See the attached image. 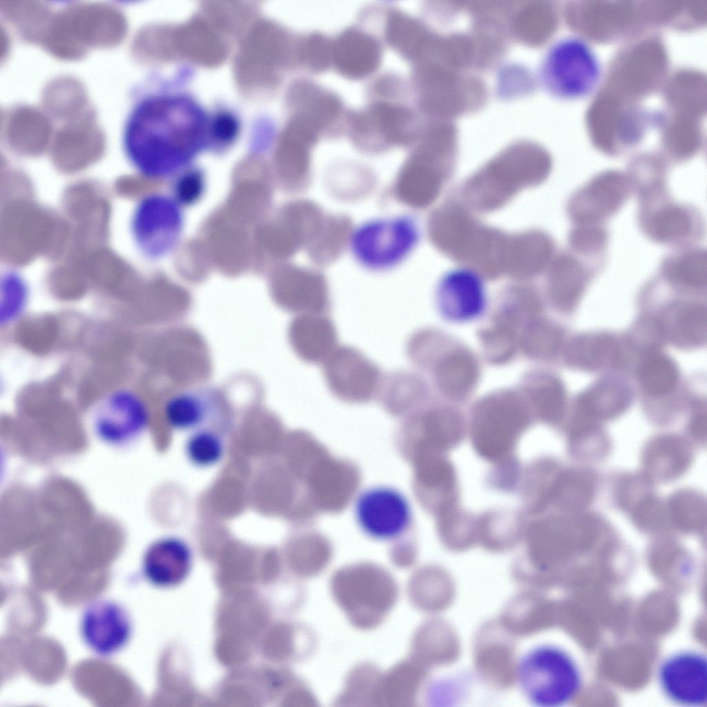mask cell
Masks as SVG:
<instances>
[{
    "label": "cell",
    "instance_id": "18",
    "mask_svg": "<svg viewBox=\"0 0 707 707\" xmlns=\"http://www.w3.org/2000/svg\"><path fill=\"white\" fill-rule=\"evenodd\" d=\"M291 338L296 354L309 364H322L338 346L336 325L327 313L300 314L291 325Z\"/></svg>",
    "mask_w": 707,
    "mask_h": 707
},
{
    "label": "cell",
    "instance_id": "7",
    "mask_svg": "<svg viewBox=\"0 0 707 707\" xmlns=\"http://www.w3.org/2000/svg\"><path fill=\"white\" fill-rule=\"evenodd\" d=\"M183 225L182 206L172 197L153 193L143 197L135 204L129 231L138 251L148 259L156 260L176 246Z\"/></svg>",
    "mask_w": 707,
    "mask_h": 707
},
{
    "label": "cell",
    "instance_id": "17",
    "mask_svg": "<svg viewBox=\"0 0 707 707\" xmlns=\"http://www.w3.org/2000/svg\"><path fill=\"white\" fill-rule=\"evenodd\" d=\"M554 242L539 229L512 232L506 275L526 280L546 271L554 257Z\"/></svg>",
    "mask_w": 707,
    "mask_h": 707
},
{
    "label": "cell",
    "instance_id": "27",
    "mask_svg": "<svg viewBox=\"0 0 707 707\" xmlns=\"http://www.w3.org/2000/svg\"><path fill=\"white\" fill-rule=\"evenodd\" d=\"M629 393L621 384L601 382L581 394L577 398L579 413L587 416H610L617 414L628 405Z\"/></svg>",
    "mask_w": 707,
    "mask_h": 707
},
{
    "label": "cell",
    "instance_id": "4",
    "mask_svg": "<svg viewBox=\"0 0 707 707\" xmlns=\"http://www.w3.org/2000/svg\"><path fill=\"white\" fill-rule=\"evenodd\" d=\"M516 679L522 695L537 707H561L578 695L582 676L574 658L563 648L541 644L519 659Z\"/></svg>",
    "mask_w": 707,
    "mask_h": 707
},
{
    "label": "cell",
    "instance_id": "31",
    "mask_svg": "<svg viewBox=\"0 0 707 707\" xmlns=\"http://www.w3.org/2000/svg\"><path fill=\"white\" fill-rule=\"evenodd\" d=\"M186 458L193 465L206 468L218 463L223 458L224 445L220 435L209 428L193 431L185 441Z\"/></svg>",
    "mask_w": 707,
    "mask_h": 707
},
{
    "label": "cell",
    "instance_id": "33",
    "mask_svg": "<svg viewBox=\"0 0 707 707\" xmlns=\"http://www.w3.org/2000/svg\"><path fill=\"white\" fill-rule=\"evenodd\" d=\"M172 187V198L182 207L197 202L205 188L203 171L193 166L175 176Z\"/></svg>",
    "mask_w": 707,
    "mask_h": 707
},
{
    "label": "cell",
    "instance_id": "5",
    "mask_svg": "<svg viewBox=\"0 0 707 707\" xmlns=\"http://www.w3.org/2000/svg\"><path fill=\"white\" fill-rule=\"evenodd\" d=\"M420 240L416 219L409 214H398L369 219L354 226L349 248L361 268L385 273L405 262Z\"/></svg>",
    "mask_w": 707,
    "mask_h": 707
},
{
    "label": "cell",
    "instance_id": "15",
    "mask_svg": "<svg viewBox=\"0 0 707 707\" xmlns=\"http://www.w3.org/2000/svg\"><path fill=\"white\" fill-rule=\"evenodd\" d=\"M630 180L618 171L603 172L576 191L569 200L568 213L577 224H599L615 213L628 199Z\"/></svg>",
    "mask_w": 707,
    "mask_h": 707
},
{
    "label": "cell",
    "instance_id": "35",
    "mask_svg": "<svg viewBox=\"0 0 707 707\" xmlns=\"http://www.w3.org/2000/svg\"><path fill=\"white\" fill-rule=\"evenodd\" d=\"M569 240L574 250L591 253L605 246L607 234L598 224H579L570 233Z\"/></svg>",
    "mask_w": 707,
    "mask_h": 707
},
{
    "label": "cell",
    "instance_id": "20",
    "mask_svg": "<svg viewBox=\"0 0 707 707\" xmlns=\"http://www.w3.org/2000/svg\"><path fill=\"white\" fill-rule=\"evenodd\" d=\"M354 229L353 220L348 214L327 212L304 249L308 260L318 268L336 263L349 249Z\"/></svg>",
    "mask_w": 707,
    "mask_h": 707
},
{
    "label": "cell",
    "instance_id": "23",
    "mask_svg": "<svg viewBox=\"0 0 707 707\" xmlns=\"http://www.w3.org/2000/svg\"><path fill=\"white\" fill-rule=\"evenodd\" d=\"M325 186L332 197L343 202L366 199L378 186L376 173L369 166L358 163L336 164L325 174Z\"/></svg>",
    "mask_w": 707,
    "mask_h": 707
},
{
    "label": "cell",
    "instance_id": "12",
    "mask_svg": "<svg viewBox=\"0 0 707 707\" xmlns=\"http://www.w3.org/2000/svg\"><path fill=\"white\" fill-rule=\"evenodd\" d=\"M355 514L360 529L369 536L380 540L401 535L411 520L410 507L403 494L384 486L362 493L356 501Z\"/></svg>",
    "mask_w": 707,
    "mask_h": 707
},
{
    "label": "cell",
    "instance_id": "8",
    "mask_svg": "<svg viewBox=\"0 0 707 707\" xmlns=\"http://www.w3.org/2000/svg\"><path fill=\"white\" fill-rule=\"evenodd\" d=\"M328 389L347 403H369L378 398L385 375L380 367L357 348L338 345L322 363Z\"/></svg>",
    "mask_w": 707,
    "mask_h": 707
},
{
    "label": "cell",
    "instance_id": "1",
    "mask_svg": "<svg viewBox=\"0 0 707 707\" xmlns=\"http://www.w3.org/2000/svg\"><path fill=\"white\" fill-rule=\"evenodd\" d=\"M211 117L188 94L137 93L122 133L128 164L147 178L175 177L211 148Z\"/></svg>",
    "mask_w": 707,
    "mask_h": 707
},
{
    "label": "cell",
    "instance_id": "21",
    "mask_svg": "<svg viewBox=\"0 0 707 707\" xmlns=\"http://www.w3.org/2000/svg\"><path fill=\"white\" fill-rule=\"evenodd\" d=\"M289 273L288 306L302 314L328 313L331 293L324 272L315 266H302L293 267Z\"/></svg>",
    "mask_w": 707,
    "mask_h": 707
},
{
    "label": "cell",
    "instance_id": "24",
    "mask_svg": "<svg viewBox=\"0 0 707 707\" xmlns=\"http://www.w3.org/2000/svg\"><path fill=\"white\" fill-rule=\"evenodd\" d=\"M548 286L555 303L565 310L571 309L580 298L586 283L583 264L573 255H554L548 267Z\"/></svg>",
    "mask_w": 707,
    "mask_h": 707
},
{
    "label": "cell",
    "instance_id": "32",
    "mask_svg": "<svg viewBox=\"0 0 707 707\" xmlns=\"http://www.w3.org/2000/svg\"><path fill=\"white\" fill-rule=\"evenodd\" d=\"M707 318L706 308L701 304H688L675 313L672 336L680 345L692 347L701 345L706 338Z\"/></svg>",
    "mask_w": 707,
    "mask_h": 707
},
{
    "label": "cell",
    "instance_id": "34",
    "mask_svg": "<svg viewBox=\"0 0 707 707\" xmlns=\"http://www.w3.org/2000/svg\"><path fill=\"white\" fill-rule=\"evenodd\" d=\"M239 122L237 117L226 110H220L212 115L211 140L212 149H224L237 138Z\"/></svg>",
    "mask_w": 707,
    "mask_h": 707
},
{
    "label": "cell",
    "instance_id": "28",
    "mask_svg": "<svg viewBox=\"0 0 707 707\" xmlns=\"http://www.w3.org/2000/svg\"><path fill=\"white\" fill-rule=\"evenodd\" d=\"M640 385L653 395L668 394L677 384L678 371L674 362L664 354L650 351L637 368Z\"/></svg>",
    "mask_w": 707,
    "mask_h": 707
},
{
    "label": "cell",
    "instance_id": "2",
    "mask_svg": "<svg viewBox=\"0 0 707 707\" xmlns=\"http://www.w3.org/2000/svg\"><path fill=\"white\" fill-rule=\"evenodd\" d=\"M458 197L446 200L429 214V241L440 253L484 278L505 275L511 232L487 224Z\"/></svg>",
    "mask_w": 707,
    "mask_h": 707
},
{
    "label": "cell",
    "instance_id": "30",
    "mask_svg": "<svg viewBox=\"0 0 707 707\" xmlns=\"http://www.w3.org/2000/svg\"><path fill=\"white\" fill-rule=\"evenodd\" d=\"M29 298L25 279L18 272L6 270L1 276L0 321L8 325L24 313Z\"/></svg>",
    "mask_w": 707,
    "mask_h": 707
},
{
    "label": "cell",
    "instance_id": "29",
    "mask_svg": "<svg viewBox=\"0 0 707 707\" xmlns=\"http://www.w3.org/2000/svg\"><path fill=\"white\" fill-rule=\"evenodd\" d=\"M706 253L688 251L667 258L662 264L664 275L672 282L688 288H701L706 284Z\"/></svg>",
    "mask_w": 707,
    "mask_h": 707
},
{
    "label": "cell",
    "instance_id": "6",
    "mask_svg": "<svg viewBox=\"0 0 707 707\" xmlns=\"http://www.w3.org/2000/svg\"><path fill=\"white\" fill-rule=\"evenodd\" d=\"M601 72L599 60L590 45L579 38L568 37L548 50L541 65L540 77L551 94L572 99L593 93Z\"/></svg>",
    "mask_w": 707,
    "mask_h": 707
},
{
    "label": "cell",
    "instance_id": "25",
    "mask_svg": "<svg viewBox=\"0 0 707 707\" xmlns=\"http://www.w3.org/2000/svg\"><path fill=\"white\" fill-rule=\"evenodd\" d=\"M211 406L200 393L186 391L170 396L164 406L166 422L177 431H195L203 428L209 420Z\"/></svg>",
    "mask_w": 707,
    "mask_h": 707
},
{
    "label": "cell",
    "instance_id": "9",
    "mask_svg": "<svg viewBox=\"0 0 707 707\" xmlns=\"http://www.w3.org/2000/svg\"><path fill=\"white\" fill-rule=\"evenodd\" d=\"M451 159L423 153L408 157L388 188V197L407 208L424 210L435 203L454 173Z\"/></svg>",
    "mask_w": 707,
    "mask_h": 707
},
{
    "label": "cell",
    "instance_id": "3",
    "mask_svg": "<svg viewBox=\"0 0 707 707\" xmlns=\"http://www.w3.org/2000/svg\"><path fill=\"white\" fill-rule=\"evenodd\" d=\"M551 164L543 156L503 155L474 171L463 182L458 197L480 214L495 212L523 191L541 184Z\"/></svg>",
    "mask_w": 707,
    "mask_h": 707
},
{
    "label": "cell",
    "instance_id": "26",
    "mask_svg": "<svg viewBox=\"0 0 707 707\" xmlns=\"http://www.w3.org/2000/svg\"><path fill=\"white\" fill-rule=\"evenodd\" d=\"M424 387L416 375L405 371H394L385 376L378 398L388 411L400 413L423 400Z\"/></svg>",
    "mask_w": 707,
    "mask_h": 707
},
{
    "label": "cell",
    "instance_id": "19",
    "mask_svg": "<svg viewBox=\"0 0 707 707\" xmlns=\"http://www.w3.org/2000/svg\"><path fill=\"white\" fill-rule=\"evenodd\" d=\"M667 194L641 202V225L652 240L661 243L682 240L691 233L693 217L684 206L669 202Z\"/></svg>",
    "mask_w": 707,
    "mask_h": 707
},
{
    "label": "cell",
    "instance_id": "11",
    "mask_svg": "<svg viewBox=\"0 0 707 707\" xmlns=\"http://www.w3.org/2000/svg\"><path fill=\"white\" fill-rule=\"evenodd\" d=\"M657 679L670 701L688 707L706 706L707 662L702 652L686 650L670 655L660 664Z\"/></svg>",
    "mask_w": 707,
    "mask_h": 707
},
{
    "label": "cell",
    "instance_id": "14",
    "mask_svg": "<svg viewBox=\"0 0 707 707\" xmlns=\"http://www.w3.org/2000/svg\"><path fill=\"white\" fill-rule=\"evenodd\" d=\"M84 643L95 654L112 656L122 650L132 635V621L127 610L110 599H98L83 611L79 624Z\"/></svg>",
    "mask_w": 707,
    "mask_h": 707
},
{
    "label": "cell",
    "instance_id": "13",
    "mask_svg": "<svg viewBox=\"0 0 707 707\" xmlns=\"http://www.w3.org/2000/svg\"><path fill=\"white\" fill-rule=\"evenodd\" d=\"M435 297L440 313L454 322L478 319L487 305L484 277L465 266L452 269L440 278Z\"/></svg>",
    "mask_w": 707,
    "mask_h": 707
},
{
    "label": "cell",
    "instance_id": "10",
    "mask_svg": "<svg viewBox=\"0 0 707 707\" xmlns=\"http://www.w3.org/2000/svg\"><path fill=\"white\" fill-rule=\"evenodd\" d=\"M150 421L149 409L143 398L128 389H117L105 395L92 414V426L106 443L122 446L140 438Z\"/></svg>",
    "mask_w": 707,
    "mask_h": 707
},
{
    "label": "cell",
    "instance_id": "22",
    "mask_svg": "<svg viewBox=\"0 0 707 707\" xmlns=\"http://www.w3.org/2000/svg\"><path fill=\"white\" fill-rule=\"evenodd\" d=\"M623 342L605 333L579 336L569 345L567 359L570 365L585 370L617 367L627 360L628 346Z\"/></svg>",
    "mask_w": 707,
    "mask_h": 707
},
{
    "label": "cell",
    "instance_id": "16",
    "mask_svg": "<svg viewBox=\"0 0 707 707\" xmlns=\"http://www.w3.org/2000/svg\"><path fill=\"white\" fill-rule=\"evenodd\" d=\"M192 557L190 546L184 540L175 536H164L153 541L146 550L143 572L155 585H175L188 574Z\"/></svg>",
    "mask_w": 707,
    "mask_h": 707
}]
</instances>
